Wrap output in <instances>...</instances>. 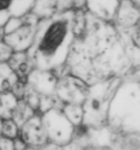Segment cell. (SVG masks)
<instances>
[{
  "mask_svg": "<svg viewBox=\"0 0 140 150\" xmlns=\"http://www.w3.org/2000/svg\"><path fill=\"white\" fill-rule=\"evenodd\" d=\"M127 57L116 30L100 21H89L74 40L66 63L71 75L88 86L116 77Z\"/></svg>",
  "mask_w": 140,
  "mask_h": 150,
  "instance_id": "cell-1",
  "label": "cell"
},
{
  "mask_svg": "<svg viewBox=\"0 0 140 150\" xmlns=\"http://www.w3.org/2000/svg\"><path fill=\"white\" fill-rule=\"evenodd\" d=\"M75 35L74 12L52 14L37 22L26 52L32 68L54 71L65 64Z\"/></svg>",
  "mask_w": 140,
  "mask_h": 150,
  "instance_id": "cell-2",
  "label": "cell"
},
{
  "mask_svg": "<svg viewBox=\"0 0 140 150\" xmlns=\"http://www.w3.org/2000/svg\"><path fill=\"white\" fill-rule=\"evenodd\" d=\"M107 118L116 127L136 131L139 128V87L136 83H126L114 91L108 110Z\"/></svg>",
  "mask_w": 140,
  "mask_h": 150,
  "instance_id": "cell-3",
  "label": "cell"
},
{
  "mask_svg": "<svg viewBox=\"0 0 140 150\" xmlns=\"http://www.w3.org/2000/svg\"><path fill=\"white\" fill-rule=\"evenodd\" d=\"M116 77L91 84L85 101L82 104L83 124L98 125L107 118V110L111 98L116 91Z\"/></svg>",
  "mask_w": 140,
  "mask_h": 150,
  "instance_id": "cell-4",
  "label": "cell"
},
{
  "mask_svg": "<svg viewBox=\"0 0 140 150\" xmlns=\"http://www.w3.org/2000/svg\"><path fill=\"white\" fill-rule=\"evenodd\" d=\"M4 29V42L14 52H23L30 46L37 20L30 18H12L6 23Z\"/></svg>",
  "mask_w": 140,
  "mask_h": 150,
  "instance_id": "cell-5",
  "label": "cell"
},
{
  "mask_svg": "<svg viewBox=\"0 0 140 150\" xmlns=\"http://www.w3.org/2000/svg\"><path fill=\"white\" fill-rule=\"evenodd\" d=\"M41 123L47 138L58 145L68 144L75 132V127L64 116L61 108H51L42 112Z\"/></svg>",
  "mask_w": 140,
  "mask_h": 150,
  "instance_id": "cell-6",
  "label": "cell"
},
{
  "mask_svg": "<svg viewBox=\"0 0 140 150\" xmlns=\"http://www.w3.org/2000/svg\"><path fill=\"white\" fill-rule=\"evenodd\" d=\"M89 87L90 86L77 76L68 74L57 79L55 96L62 104H83L86 98Z\"/></svg>",
  "mask_w": 140,
  "mask_h": 150,
  "instance_id": "cell-7",
  "label": "cell"
},
{
  "mask_svg": "<svg viewBox=\"0 0 140 150\" xmlns=\"http://www.w3.org/2000/svg\"><path fill=\"white\" fill-rule=\"evenodd\" d=\"M57 77L54 71L49 70H38L33 69L26 76V86L36 93L40 97L43 96H54L56 88Z\"/></svg>",
  "mask_w": 140,
  "mask_h": 150,
  "instance_id": "cell-8",
  "label": "cell"
},
{
  "mask_svg": "<svg viewBox=\"0 0 140 150\" xmlns=\"http://www.w3.org/2000/svg\"><path fill=\"white\" fill-rule=\"evenodd\" d=\"M19 137L26 144V146H41L47 143L48 138L41 123V117L33 115L21 127Z\"/></svg>",
  "mask_w": 140,
  "mask_h": 150,
  "instance_id": "cell-9",
  "label": "cell"
},
{
  "mask_svg": "<svg viewBox=\"0 0 140 150\" xmlns=\"http://www.w3.org/2000/svg\"><path fill=\"white\" fill-rule=\"evenodd\" d=\"M24 84L20 82L18 74L7 62H0V93H13L18 98L22 97Z\"/></svg>",
  "mask_w": 140,
  "mask_h": 150,
  "instance_id": "cell-10",
  "label": "cell"
},
{
  "mask_svg": "<svg viewBox=\"0 0 140 150\" xmlns=\"http://www.w3.org/2000/svg\"><path fill=\"white\" fill-rule=\"evenodd\" d=\"M34 0H0V27L12 18L22 16Z\"/></svg>",
  "mask_w": 140,
  "mask_h": 150,
  "instance_id": "cell-11",
  "label": "cell"
},
{
  "mask_svg": "<svg viewBox=\"0 0 140 150\" xmlns=\"http://www.w3.org/2000/svg\"><path fill=\"white\" fill-rule=\"evenodd\" d=\"M19 98L13 93H0V118L9 120L18 104Z\"/></svg>",
  "mask_w": 140,
  "mask_h": 150,
  "instance_id": "cell-12",
  "label": "cell"
},
{
  "mask_svg": "<svg viewBox=\"0 0 140 150\" xmlns=\"http://www.w3.org/2000/svg\"><path fill=\"white\" fill-rule=\"evenodd\" d=\"M33 115H35V114H34V110H33L22 98H19L18 104H16V107H15L13 114H12V118H10V120H13V121L16 123V125L20 128V127H21L27 120H29Z\"/></svg>",
  "mask_w": 140,
  "mask_h": 150,
  "instance_id": "cell-13",
  "label": "cell"
},
{
  "mask_svg": "<svg viewBox=\"0 0 140 150\" xmlns=\"http://www.w3.org/2000/svg\"><path fill=\"white\" fill-rule=\"evenodd\" d=\"M61 110L63 111L64 116L69 120V122L76 127L82 124L83 121V109H82V104H62Z\"/></svg>",
  "mask_w": 140,
  "mask_h": 150,
  "instance_id": "cell-14",
  "label": "cell"
},
{
  "mask_svg": "<svg viewBox=\"0 0 140 150\" xmlns=\"http://www.w3.org/2000/svg\"><path fill=\"white\" fill-rule=\"evenodd\" d=\"M19 132H20V128L16 125V123L13 120L9 118V120L1 121V130H0L1 136L14 139V138L19 137Z\"/></svg>",
  "mask_w": 140,
  "mask_h": 150,
  "instance_id": "cell-15",
  "label": "cell"
},
{
  "mask_svg": "<svg viewBox=\"0 0 140 150\" xmlns=\"http://www.w3.org/2000/svg\"><path fill=\"white\" fill-rule=\"evenodd\" d=\"M12 54L13 50L4 41H0V62H7Z\"/></svg>",
  "mask_w": 140,
  "mask_h": 150,
  "instance_id": "cell-16",
  "label": "cell"
},
{
  "mask_svg": "<svg viewBox=\"0 0 140 150\" xmlns=\"http://www.w3.org/2000/svg\"><path fill=\"white\" fill-rule=\"evenodd\" d=\"M0 150H14L13 139L0 135Z\"/></svg>",
  "mask_w": 140,
  "mask_h": 150,
  "instance_id": "cell-17",
  "label": "cell"
},
{
  "mask_svg": "<svg viewBox=\"0 0 140 150\" xmlns=\"http://www.w3.org/2000/svg\"><path fill=\"white\" fill-rule=\"evenodd\" d=\"M0 130H1V118H0Z\"/></svg>",
  "mask_w": 140,
  "mask_h": 150,
  "instance_id": "cell-18",
  "label": "cell"
}]
</instances>
